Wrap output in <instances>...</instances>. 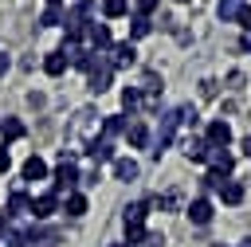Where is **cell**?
Wrapping results in <instances>:
<instances>
[{"mask_svg":"<svg viewBox=\"0 0 251 247\" xmlns=\"http://www.w3.org/2000/svg\"><path fill=\"white\" fill-rule=\"evenodd\" d=\"M122 106H126V110H137V106H141V90H137V86H126V90H122Z\"/></svg>","mask_w":251,"mask_h":247,"instance_id":"obj_25","label":"cell"},{"mask_svg":"<svg viewBox=\"0 0 251 247\" xmlns=\"http://www.w3.org/2000/svg\"><path fill=\"white\" fill-rule=\"evenodd\" d=\"M212 153H216V149H212L208 141H188V149H184V157H188V161H196V165H208V161H212Z\"/></svg>","mask_w":251,"mask_h":247,"instance_id":"obj_12","label":"cell"},{"mask_svg":"<svg viewBox=\"0 0 251 247\" xmlns=\"http://www.w3.org/2000/svg\"><path fill=\"white\" fill-rule=\"evenodd\" d=\"M126 141H129L133 149H145V141H149V129H145L141 122H133V125H126Z\"/></svg>","mask_w":251,"mask_h":247,"instance_id":"obj_17","label":"cell"},{"mask_svg":"<svg viewBox=\"0 0 251 247\" xmlns=\"http://www.w3.org/2000/svg\"><path fill=\"white\" fill-rule=\"evenodd\" d=\"M239 27H247V31H251V8H243V12H239Z\"/></svg>","mask_w":251,"mask_h":247,"instance_id":"obj_30","label":"cell"},{"mask_svg":"<svg viewBox=\"0 0 251 247\" xmlns=\"http://www.w3.org/2000/svg\"><path fill=\"white\" fill-rule=\"evenodd\" d=\"M59 212H67V216H86V196L82 192H67V200H59Z\"/></svg>","mask_w":251,"mask_h":247,"instance_id":"obj_10","label":"cell"},{"mask_svg":"<svg viewBox=\"0 0 251 247\" xmlns=\"http://www.w3.org/2000/svg\"><path fill=\"white\" fill-rule=\"evenodd\" d=\"M243 153H247V157H251V137H243Z\"/></svg>","mask_w":251,"mask_h":247,"instance_id":"obj_32","label":"cell"},{"mask_svg":"<svg viewBox=\"0 0 251 247\" xmlns=\"http://www.w3.org/2000/svg\"><path fill=\"white\" fill-rule=\"evenodd\" d=\"M126 12H129L126 0H102V16H106V20H122Z\"/></svg>","mask_w":251,"mask_h":247,"instance_id":"obj_21","label":"cell"},{"mask_svg":"<svg viewBox=\"0 0 251 247\" xmlns=\"http://www.w3.org/2000/svg\"><path fill=\"white\" fill-rule=\"evenodd\" d=\"M20 176H24V180H47L51 169H47V161H43L39 153H31V157L24 161V169H20Z\"/></svg>","mask_w":251,"mask_h":247,"instance_id":"obj_7","label":"cell"},{"mask_svg":"<svg viewBox=\"0 0 251 247\" xmlns=\"http://www.w3.org/2000/svg\"><path fill=\"white\" fill-rule=\"evenodd\" d=\"M110 247H126V243H110Z\"/></svg>","mask_w":251,"mask_h":247,"instance_id":"obj_34","label":"cell"},{"mask_svg":"<svg viewBox=\"0 0 251 247\" xmlns=\"http://www.w3.org/2000/svg\"><path fill=\"white\" fill-rule=\"evenodd\" d=\"M8 169H12V153L0 145V173H8Z\"/></svg>","mask_w":251,"mask_h":247,"instance_id":"obj_28","label":"cell"},{"mask_svg":"<svg viewBox=\"0 0 251 247\" xmlns=\"http://www.w3.org/2000/svg\"><path fill=\"white\" fill-rule=\"evenodd\" d=\"M110 78H114V67H110V59H106V55H98V63H94V71L86 74V82H90V90H94V94H102V90H110Z\"/></svg>","mask_w":251,"mask_h":247,"instance_id":"obj_3","label":"cell"},{"mask_svg":"<svg viewBox=\"0 0 251 247\" xmlns=\"http://www.w3.org/2000/svg\"><path fill=\"white\" fill-rule=\"evenodd\" d=\"M122 129H126L122 114H106V118H102V133H106V137H114V133H122Z\"/></svg>","mask_w":251,"mask_h":247,"instance_id":"obj_23","label":"cell"},{"mask_svg":"<svg viewBox=\"0 0 251 247\" xmlns=\"http://www.w3.org/2000/svg\"><path fill=\"white\" fill-rule=\"evenodd\" d=\"M35 220H51L55 212H59V196L55 192H39V196H31V208H27Z\"/></svg>","mask_w":251,"mask_h":247,"instance_id":"obj_5","label":"cell"},{"mask_svg":"<svg viewBox=\"0 0 251 247\" xmlns=\"http://www.w3.org/2000/svg\"><path fill=\"white\" fill-rule=\"evenodd\" d=\"M67 67H71V59H67L63 51H47V55H43V74H51V78H59V74H63Z\"/></svg>","mask_w":251,"mask_h":247,"instance_id":"obj_9","label":"cell"},{"mask_svg":"<svg viewBox=\"0 0 251 247\" xmlns=\"http://www.w3.org/2000/svg\"><path fill=\"white\" fill-rule=\"evenodd\" d=\"M220 200H224V204H239V200H243V184H239V180H224V184H220Z\"/></svg>","mask_w":251,"mask_h":247,"instance_id":"obj_18","label":"cell"},{"mask_svg":"<svg viewBox=\"0 0 251 247\" xmlns=\"http://www.w3.org/2000/svg\"><path fill=\"white\" fill-rule=\"evenodd\" d=\"M110 165H114V176H118V180H133V176H137V173H141V169H137V161H133V157H114V161H110Z\"/></svg>","mask_w":251,"mask_h":247,"instance_id":"obj_13","label":"cell"},{"mask_svg":"<svg viewBox=\"0 0 251 247\" xmlns=\"http://www.w3.org/2000/svg\"><path fill=\"white\" fill-rule=\"evenodd\" d=\"M145 212H149V204H129L126 208V223H145Z\"/></svg>","mask_w":251,"mask_h":247,"instance_id":"obj_26","label":"cell"},{"mask_svg":"<svg viewBox=\"0 0 251 247\" xmlns=\"http://www.w3.org/2000/svg\"><path fill=\"white\" fill-rule=\"evenodd\" d=\"M43 4H47V8H59V4H63V0H43Z\"/></svg>","mask_w":251,"mask_h":247,"instance_id":"obj_33","label":"cell"},{"mask_svg":"<svg viewBox=\"0 0 251 247\" xmlns=\"http://www.w3.org/2000/svg\"><path fill=\"white\" fill-rule=\"evenodd\" d=\"M180 4H188V0H180Z\"/></svg>","mask_w":251,"mask_h":247,"instance_id":"obj_35","label":"cell"},{"mask_svg":"<svg viewBox=\"0 0 251 247\" xmlns=\"http://www.w3.org/2000/svg\"><path fill=\"white\" fill-rule=\"evenodd\" d=\"M59 24H63V8H47L39 16V27H59Z\"/></svg>","mask_w":251,"mask_h":247,"instance_id":"obj_24","label":"cell"},{"mask_svg":"<svg viewBox=\"0 0 251 247\" xmlns=\"http://www.w3.org/2000/svg\"><path fill=\"white\" fill-rule=\"evenodd\" d=\"M0 133H4V149H8L12 141L24 137V122H20V118H4V122H0Z\"/></svg>","mask_w":251,"mask_h":247,"instance_id":"obj_15","label":"cell"},{"mask_svg":"<svg viewBox=\"0 0 251 247\" xmlns=\"http://www.w3.org/2000/svg\"><path fill=\"white\" fill-rule=\"evenodd\" d=\"M184 212H188V220H192V223H208V220H212V200L196 196V200H192Z\"/></svg>","mask_w":251,"mask_h":247,"instance_id":"obj_11","label":"cell"},{"mask_svg":"<svg viewBox=\"0 0 251 247\" xmlns=\"http://www.w3.org/2000/svg\"><path fill=\"white\" fill-rule=\"evenodd\" d=\"M157 4H161V0H137V16H145V20H149V16L157 12Z\"/></svg>","mask_w":251,"mask_h":247,"instance_id":"obj_27","label":"cell"},{"mask_svg":"<svg viewBox=\"0 0 251 247\" xmlns=\"http://www.w3.org/2000/svg\"><path fill=\"white\" fill-rule=\"evenodd\" d=\"M4 71H8V55H0V74H4Z\"/></svg>","mask_w":251,"mask_h":247,"instance_id":"obj_31","label":"cell"},{"mask_svg":"<svg viewBox=\"0 0 251 247\" xmlns=\"http://www.w3.org/2000/svg\"><path fill=\"white\" fill-rule=\"evenodd\" d=\"M133 63H137V51H133V43H129V39L110 47V67H114V71H118V67H133Z\"/></svg>","mask_w":251,"mask_h":247,"instance_id":"obj_6","label":"cell"},{"mask_svg":"<svg viewBox=\"0 0 251 247\" xmlns=\"http://www.w3.org/2000/svg\"><path fill=\"white\" fill-rule=\"evenodd\" d=\"M8 231H12V220L0 212V239H8Z\"/></svg>","mask_w":251,"mask_h":247,"instance_id":"obj_29","label":"cell"},{"mask_svg":"<svg viewBox=\"0 0 251 247\" xmlns=\"http://www.w3.org/2000/svg\"><path fill=\"white\" fill-rule=\"evenodd\" d=\"M75 184H82V173H78V165L71 161V157H63L59 165H55V173H51V192L59 196V192H75Z\"/></svg>","mask_w":251,"mask_h":247,"instance_id":"obj_1","label":"cell"},{"mask_svg":"<svg viewBox=\"0 0 251 247\" xmlns=\"http://www.w3.org/2000/svg\"><path fill=\"white\" fill-rule=\"evenodd\" d=\"M27 208H31V196H27L24 188H12V192H8V204H4V216L16 220V216H24Z\"/></svg>","mask_w":251,"mask_h":247,"instance_id":"obj_8","label":"cell"},{"mask_svg":"<svg viewBox=\"0 0 251 247\" xmlns=\"http://www.w3.org/2000/svg\"><path fill=\"white\" fill-rule=\"evenodd\" d=\"M208 165H212V173H220V176H227V173H231V165H235V161H231V153H224V149H216V153H212V161H208Z\"/></svg>","mask_w":251,"mask_h":247,"instance_id":"obj_19","label":"cell"},{"mask_svg":"<svg viewBox=\"0 0 251 247\" xmlns=\"http://www.w3.org/2000/svg\"><path fill=\"white\" fill-rule=\"evenodd\" d=\"M204 141H208L212 149H227V141H231V125H227L224 118L208 122V129H204Z\"/></svg>","mask_w":251,"mask_h":247,"instance_id":"obj_4","label":"cell"},{"mask_svg":"<svg viewBox=\"0 0 251 247\" xmlns=\"http://www.w3.org/2000/svg\"><path fill=\"white\" fill-rule=\"evenodd\" d=\"M149 31H153V24H149L145 16H133V24H129V43H133V39H145Z\"/></svg>","mask_w":251,"mask_h":247,"instance_id":"obj_22","label":"cell"},{"mask_svg":"<svg viewBox=\"0 0 251 247\" xmlns=\"http://www.w3.org/2000/svg\"><path fill=\"white\" fill-rule=\"evenodd\" d=\"M86 43H90V51H98V55H106V51L114 47V35H110V24H98V20H90V24H86Z\"/></svg>","mask_w":251,"mask_h":247,"instance_id":"obj_2","label":"cell"},{"mask_svg":"<svg viewBox=\"0 0 251 247\" xmlns=\"http://www.w3.org/2000/svg\"><path fill=\"white\" fill-rule=\"evenodd\" d=\"M145 239H149V227H145V223H126V247L145 243Z\"/></svg>","mask_w":251,"mask_h":247,"instance_id":"obj_20","label":"cell"},{"mask_svg":"<svg viewBox=\"0 0 251 247\" xmlns=\"http://www.w3.org/2000/svg\"><path fill=\"white\" fill-rule=\"evenodd\" d=\"M86 153H90V157H94V165H102V161H114V145H110V141H106V137H102V141H98V137H94V141H90V145H86Z\"/></svg>","mask_w":251,"mask_h":247,"instance_id":"obj_14","label":"cell"},{"mask_svg":"<svg viewBox=\"0 0 251 247\" xmlns=\"http://www.w3.org/2000/svg\"><path fill=\"white\" fill-rule=\"evenodd\" d=\"M243 8H247L243 0H220V4H216V12H220V20H224V24L239 20V12H243Z\"/></svg>","mask_w":251,"mask_h":247,"instance_id":"obj_16","label":"cell"}]
</instances>
